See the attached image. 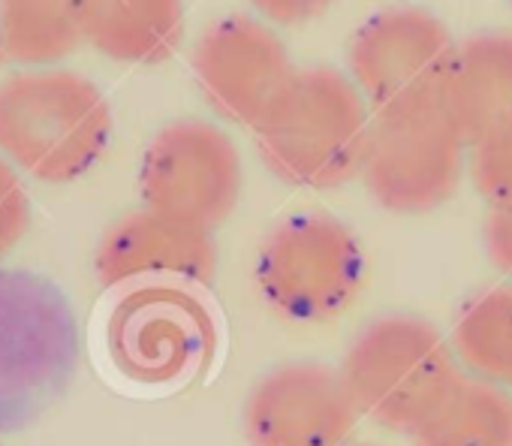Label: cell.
<instances>
[{
    "instance_id": "1",
    "label": "cell",
    "mask_w": 512,
    "mask_h": 446,
    "mask_svg": "<svg viewBox=\"0 0 512 446\" xmlns=\"http://www.w3.org/2000/svg\"><path fill=\"white\" fill-rule=\"evenodd\" d=\"M374 112L335 67H302L253 127L272 175L305 190H332L362 175Z\"/></svg>"
},
{
    "instance_id": "2",
    "label": "cell",
    "mask_w": 512,
    "mask_h": 446,
    "mask_svg": "<svg viewBox=\"0 0 512 446\" xmlns=\"http://www.w3.org/2000/svg\"><path fill=\"white\" fill-rule=\"evenodd\" d=\"M112 142L103 91L70 70H28L0 82V154L37 181L91 172Z\"/></svg>"
},
{
    "instance_id": "3",
    "label": "cell",
    "mask_w": 512,
    "mask_h": 446,
    "mask_svg": "<svg viewBox=\"0 0 512 446\" xmlns=\"http://www.w3.org/2000/svg\"><path fill=\"white\" fill-rule=\"evenodd\" d=\"M341 377L371 422L413 434L458 383V356L440 329L416 314L371 320L347 347Z\"/></svg>"
},
{
    "instance_id": "4",
    "label": "cell",
    "mask_w": 512,
    "mask_h": 446,
    "mask_svg": "<svg viewBox=\"0 0 512 446\" xmlns=\"http://www.w3.org/2000/svg\"><path fill=\"white\" fill-rule=\"evenodd\" d=\"M365 251L344 220L299 211L281 220L256 257V287L293 323H326L353 305L365 281Z\"/></svg>"
},
{
    "instance_id": "5",
    "label": "cell",
    "mask_w": 512,
    "mask_h": 446,
    "mask_svg": "<svg viewBox=\"0 0 512 446\" xmlns=\"http://www.w3.org/2000/svg\"><path fill=\"white\" fill-rule=\"evenodd\" d=\"M458 43L422 7H389L365 19L347 49V76L371 112L446 106Z\"/></svg>"
},
{
    "instance_id": "6",
    "label": "cell",
    "mask_w": 512,
    "mask_h": 446,
    "mask_svg": "<svg viewBox=\"0 0 512 446\" xmlns=\"http://www.w3.org/2000/svg\"><path fill=\"white\" fill-rule=\"evenodd\" d=\"M470 145L446 106L380 112L371 121L362 181L392 214H428L452 199Z\"/></svg>"
},
{
    "instance_id": "7",
    "label": "cell",
    "mask_w": 512,
    "mask_h": 446,
    "mask_svg": "<svg viewBox=\"0 0 512 446\" xmlns=\"http://www.w3.org/2000/svg\"><path fill=\"white\" fill-rule=\"evenodd\" d=\"M244 187L241 154L226 130L184 118L163 127L139 169L145 208L214 230L235 211Z\"/></svg>"
},
{
    "instance_id": "8",
    "label": "cell",
    "mask_w": 512,
    "mask_h": 446,
    "mask_svg": "<svg viewBox=\"0 0 512 446\" xmlns=\"http://www.w3.org/2000/svg\"><path fill=\"white\" fill-rule=\"evenodd\" d=\"M293 73L290 52L272 25L241 13L217 19L193 49V79L205 103L241 127L263 121Z\"/></svg>"
},
{
    "instance_id": "9",
    "label": "cell",
    "mask_w": 512,
    "mask_h": 446,
    "mask_svg": "<svg viewBox=\"0 0 512 446\" xmlns=\"http://www.w3.org/2000/svg\"><path fill=\"white\" fill-rule=\"evenodd\" d=\"M359 416L341 368L287 362L250 389L244 437L250 446H347Z\"/></svg>"
},
{
    "instance_id": "10",
    "label": "cell",
    "mask_w": 512,
    "mask_h": 446,
    "mask_svg": "<svg viewBox=\"0 0 512 446\" xmlns=\"http://www.w3.org/2000/svg\"><path fill=\"white\" fill-rule=\"evenodd\" d=\"M205 308L178 287H136L109 320L115 365L139 383H169L199 365L211 350Z\"/></svg>"
},
{
    "instance_id": "11",
    "label": "cell",
    "mask_w": 512,
    "mask_h": 446,
    "mask_svg": "<svg viewBox=\"0 0 512 446\" xmlns=\"http://www.w3.org/2000/svg\"><path fill=\"white\" fill-rule=\"evenodd\" d=\"M94 269L103 287H205L217 272L214 230L160 214L154 208L121 217L103 236Z\"/></svg>"
},
{
    "instance_id": "12",
    "label": "cell",
    "mask_w": 512,
    "mask_h": 446,
    "mask_svg": "<svg viewBox=\"0 0 512 446\" xmlns=\"http://www.w3.org/2000/svg\"><path fill=\"white\" fill-rule=\"evenodd\" d=\"M446 109L467 145L512 127V34L488 31L458 43Z\"/></svg>"
},
{
    "instance_id": "13",
    "label": "cell",
    "mask_w": 512,
    "mask_h": 446,
    "mask_svg": "<svg viewBox=\"0 0 512 446\" xmlns=\"http://www.w3.org/2000/svg\"><path fill=\"white\" fill-rule=\"evenodd\" d=\"M181 40V0H85V43L118 64H163Z\"/></svg>"
},
{
    "instance_id": "14",
    "label": "cell",
    "mask_w": 512,
    "mask_h": 446,
    "mask_svg": "<svg viewBox=\"0 0 512 446\" xmlns=\"http://www.w3.org/2000/svg\"><path fill=\"white\" fill-rule=\"evenodd\" d=\"M410 437L416 446H512V392L461 374Z\"/></svg>"
},
{
    "instance_id": "15",
    "label": "cell",
    "mask_w": 512,
    "mask_h": 446,
    "mask_svg": "<svg viewBox=\"0 0 512 446\" xmlns=\"http://www.w3.org/2000/svg\"><path fill=\"white\" fill-rule=\"evenodd\" d=\"M7 58L49 67L85 43V0H0Z\"/></svg>"
},
{
    "instance_id": "16",
    "label": "cell",
    "mask_w": 512,
    "mask_h": 446,
    "mask_svg": "<svg viewBox=\"0 0 512 446\" xmlns=\"http://www.w3.org/2000/svg\"><path fill=\"white\" fill-rule=\"evenodd\" d=\"M452 350L473 377L512 386V290L497 287L470 299L455 323Z\"/></svg>"
},
{
    "instance_id": "17",
    "label": "cell",
    "mask_w": 512,
    "mask_h": 446,
    "mask_svg": "<svg viewBox=\"0 0 512 446\" xmlns=\"http://www.w3.org/2000/svg\"><path fill=\"white\" fill-rule=\"evenodd\" d=\"M467 169L491 211H512V127L470 145Z\"/></svg>"
},
{
    "instance_id": "18",
    "label": "cell",
    "mask_w": 512,
    "mask_h": 446,
    "mask_svg": "<svg viewBox=\"0 0 512 446\" xmlns=\"http://www.w3.org/2000/svg\"><path fill=\"white\" fill-rule=\"evenodd\" d=\"M31 202L7 157H0V260H4L28 233Z\"/></svg>"
},
{
    "instance_id": "19",
    "label": "cell",
    "mask_w": 512,
    "mask_h": 446,
    "mask_svg": "<svg viewBox=\"0 0 512 446\" xmlns=\"http://www.w3.org/2000/svg\"><path fill=\"white\" fill-rule=\"evenodd\" d=\"M332 4L335 0H250V7L269 25H284V28H296L320 19L323 13L332 10Z\"/></svg>"
},
{
    "instance_id": "20",
    "label": "cell",
    "mask_w": 512,
    "mask_h": 446,
    "mask_svg": "<svg viewBox=\"0 0 512 446\" xmlns=\"http://www.w3.org/2000/svg\"><path fill=\"white\" fill-rule=\"evenodd\" d=\"M488 260L512 281V211H491L482 227Z\"/></svg>"
},
{
    "instance_id": "21",
    "label": "cell",
    "mask_w": 512,
    "mask_h": 446,
    "mask_svg": "<svg viewBox=\"0 0 512 446\" xmlns=\"http://www.w3.org/2000/svg\"><path fill=\"white\" fill-rule=\"evenodd\" d=\"M7 61V49H4V34H0V64Z\"/></svg>"
},
{
    "instance_id": "22",
    "label": "cell",
    "mask_w": 512,
    "mask_h": 446,
    "mask_svg": "<svg viewBox=\"0 0 512 446\" xmlns=\"http://www.w3.org/2000/svg\"><path fill=\"white\" fill-rule=\"evenodd\" d=\"M347 446H371V443H347Z\"/></svg>"
},
{
    "instance_id": "23",
    "label": "cell",
    "mask_w": 512,
    "mask_h": 446,
    "mask_svg": "<svg viewBox=\"0 0 512 446\" xmlns=\"http://www.w3.org/2000/svg\"><path fill=\"white\" fill-rule=\"evenodd\" d=\"M509 7H512V0H509Z\"/></svg>"
}]
</instances>
